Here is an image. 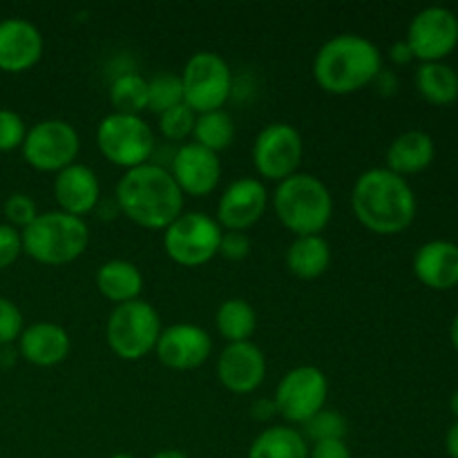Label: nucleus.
<instances>
[{
    "label": "nucleus",
    "instance_id": "1",
    "mask_svg": "<svg viewBox=\"0 0 458 458\" xmlns=\"http://www.w3.org/2000/svg\"><path fill=\"white\" fill-rule=\"evenodd\" d=\"M183 199L170 170L152 161L125 170L114 188L119 213L146 231H165L183 213Z\"/></svg>",
    "mask_w": 458,
    "mask_h": 458
},
{
    "label": "nucleus",
    "instance_id": "2",
    "mask_svg": "<svg viewBox=\"0 0 458 458\" xmlns=\"http://www.w3.org/2000/svg\"><path fill=\"white\" fill-rule=\"evenodd\" d=\"M358 222L376 235H398L416 217V195L405 177L387 168H369L352 188Z\"/></svg>",
    "mask_w": 458,
    "mask_h": 458
},
{
    "label": "nucleus",
    "instance_id": "3",
    "mask_svg": "<svg viewBox=\"0 0 458 458\" xmlns=\"http://www.w3.org/2000/svg\"><path fill=\"white\" fill-rule=\"evenodd\" d=\"M383 70L378 45L360 34L331 36L313 58V79L334 97H349L374 83Z\"/></svg>",
    "mask_w": 458,
    "mask_h": 458
},
{
    "label": "nucleus",
    "instance_id": "4",
    "mask_svg": "<svg viewBox=\"0 0 458 458\" xmlns=\"http://www.w3.org/2000/svg\"><path fill=\"white\" fill-rule=\"evenodd\" d=\"M276 217L295 237L320 235L334 217V197L322 179L295 173L280 182L271 197Z\"/></svg>",
    "mask_w": 458,
    "mask_h": 458
},
{
    "label": "nucleus",
    "instance_id": "5",
    "mask_svg": "<svg viewBox=\"0 0 458 458\" xmlns=\"http://www.w3.org/2000/svg\"><path fill=\"white\" fill-rule=\"evenodd\" d=\"M22 253L45 267H63L88 250L89 228L85 219L63 210H47L21 231Z\"/></svg>",
    "mask_w": 458,
    "mask_h": 458
},
{
    "label": "nucleus",
    "instance_id": "6",
    "mask_svg": "<svg viewBox=\"0 0 458 458\" xmlns=\"http://www.w3.org/2000/svg\"><path fill=\"white\" fill-rule=\"evenodd\" d=\"M161 318L146 300L116 304L106 322V340L116 358L134 362L155 352L161 335Z\"/></svg>",
    "mask_w": 458,
    "mask_h": 458
},
{
    "label": "nucleus",
    "instance_id": "7",
    "mask_svg": "<svg viewBox=\"0 0 458 458\" xmlns=\"http://www.w3.org/2000/svg\"><path fill=\"white\" fill-rule=\"evenodd\" d=\"M97 148L112 165L132 170L150 164L157 141L143 116L110 112L97 128Z\"/></svg>",
    "mask_w": 458,
    "mask_h": 458
},
{
    "label": "nucleus",
    "instance_id": "8",
    "mask_svg": "<svg viewBox=\"0 0 458 458\" xmlns=\"http://www.w3.org/2000/svg\"><path fill=\"white\" fill-rule=\"evenodd\" d=\"M183 88V103L195 114L224 110L233 92V74L228 63L215 52H197L179 74Z\"/></svg>",
    "mask_w": 458,
    "mask_h": 458
},
{
    "label": "nucleus",
    "instance_id": "9",
    "mask_svg": "<svg viewBox=\"0 0 458 458\" xmlns=\"http://www.w3.org/2000/svg\"><path fill=\"white\" fill-rule=\"evenodd\" d=\"M224 228L206 213H182L164 231V250L174 264L197 268L217 258Z\"/></svg>",
    "mask_w": 458,
    "mask_h": 458
},
{
    "label": "nucleus",
    "instance_id": "10",
    "mask_svg": "<svg viewBox=\"0 0 458 458\" xmlns=\"http://www.w3.org/2000/svg\"><path fill=\"white\" fill-rule=\"evenodd\" d=\"M22 157L38 173H61L76 164L81 137L70 121L45 119L27 130L22 141Z\"/></svg>",
    "mask_w": 458,
    "mask_h": 458
},
{
    "label": "nucleus",
    "instance_id": "11",
    "mask_svg": "<svg viewBox=\"0 0 458 458\" xmlns=\"http://www.w3.org/2000/svg\"><path fill=\"white\" fill-rule=\"evenodd\" d=\"M329 396V380L325 371L313 365L293 367L277 383L273 403L286 423L304 425L313 414L325 410Z\"/></svg>",
    "mask_w": 458,
    "mask_h": 458
},
{
    "label": "nucleus",
    "instance_id": "12",
    "mask_svg": "<svg viewBox=\"0 0 458 458\" xmlns=\"http://www.w3.org/2000/svg\"><path fill=\"white\" fill-rule=\"evenodd\" d=\"M304 157V141L298 128L291 123H268L259 130L253 143V165L267 182H284L291 174L300 173Z\"/></svg>",
    "mask_w": 458,
    "mask_h": 458
},
{
    "label": "nucleus",
    "instance_id": "13",
    "mask_svg": "<svg viewBox=\"0 0 458 458\" xmlns=\"http://www.w3.org/2000/svg\"><path fill=\"white\" fill-rule=\"evenodd\" d=\"M405 40L420 63H441L458 45L456 13L438 4L420 9L407 27Z\"/></svg>",
    "mask_w": 458,
    "mask_h": 458
},
{
    "label": "nucleus",
    "instance_id": "14",
    "mask_svg": "<svg viewBox=\"0 0 458 458\" xmlns=\"http://www.w3.org/2000/svg\"><path fill=\"white\" fill-rule=\"evenodd\" d=\"M213 352V340L208 331L192 322H177L161 329L155 353L159 362L174 371H192L206 365Z\"/></svg>",
    "mask_w": 458,
    "mask_h": 458
},
{
    "label": "nucleus",
    "instance_id": "15",
    "mask_svg": "<svg viewBox=\"0 0 458 458\" xmlns=\"http://www.w3.org/2000/svg\"><path fill=\"white\" fill-rule=\"evenodd\" d=\"M268 206V191L262 179L240 177L224 188L217 201V224L224 231L246 233L262 219Z\"/></svg>",
    "mask_w": 458,
    "mask_h": 458
},
{
    "label": "nucleus",
    "instance_id": "16",
    "mask_svg": "<svg viewBox=\"0 0 458 458\" xmlns=\"http://www.w3.org/2000/svg\"><path fill=\"white\" fill-rule=\"evenodd\" d=\"M170 174L183 197H206L219 186L222 161L219 155L206 150L199 143H182L170 159Z\"/></svg>",
    "mask_w": 458,
    "mask_h": 458
},
{
    "label": "nucleus",
    "instance_id": "17",
    "mask_svg": "<svg viewBox=\"0 0 458 458\" xmlns=\"http://www.w3.org/2000/svg\"><path fill=\"white\" fill-rule=\"evenodd\" d=\"M217 378L231 394L258 392L267 378V356L255 343H233L217 358Z\"/></svg>",
    "mask_w": 458,
    "mask_h": 458
},
{
    "label": "nucleus",
    "instance_id": "18",
    "mask_svg": "<svg viewBox=\"0 0 458 458\" xmlns=\"http://www.w3.org/2000/svg\"><path fill=\"white\" fill-rule=\"evenodd\" d=\"M45 49L43 34L34 22L25 18L0 21V70L21 74L40 61Z\"/></svg>",
    "mask_w": 458,
    "mask_h": 458
},
{
    "label": "nucleus",
    "instance_id": "19",
    "mask_svg": "<svg viewBox=\"0 0 458 458\" xmlns=\"http://www.w3.org/2000/svg\"><path fill=\"white\" fill-rule=\"evenodd\" d=\"M54 197L58 210L83 219L101 204V182L85 164H72L54 179Z\"/></svg>",
    "mask_w": 458,
    "mask_h": 458
},
{
    "label": "nucleus",
    "instance_id": "20",
    "mask_svg": "<svg viewBox=\"0 0 458 458\" xmlns=\"http://www.w3.org/2000/svg\"><path fill=\"white\" fill-rule=\"evenodd\" d=\"M70 334L56 322H34L18 338V352L34 367H56L70 356Z\"/></svg>",
    "mask_w": 458,
    "mask_h": 458
},
{
    "label": "nucleus",
    "instance_id": "21",
    "mask_svg": "<svg viewBox=\"0 0 458 458\" xmlns=\"http://www.w3.org/2000/svg\"><path fill=\"white\" fill-rule=\"evenodd\" d=\"M414 273L429 289H454L458 284V244L447 240L423 244L414 255Z\"/></svg>",
    "mask_w": 458,
    "mask_h": 458
},
{
    "label": "nucleus",
    "instance_id": "22",
    "mask_svg": "<svg viewBox=\"0 0 458 458\" xmlns=\"http://www.w3.org/2000/svg\"><path fill=\"white\" fill-rule=\"evenodd\" d=\"M437 155L434 139L423 130H407L398 134L387 148V165L385 168L392 173L407 177V174L423 173L429 168Z\"/></svg>",
    "mask_w": 458,
    "mask_h": 458
},
{
    "label": "nucleus",
    "instance_id": "23",
    "mask_svg": "<svg viewBox=\"0 0 458 458\" xmlns=\"http://www.w3.org/2000/svg\"><path fill=\"white\" fill-rule=\"evenodd\" d=\"M97 289L106 300L116 304L139 300L143 291V276L137 264L128 259H110L97 271Z\"/></svg>",
    "mask_w": 458,
    "mask_h": 458
},
{
    "label": "nucleus",
    "instance_id": "24",
    "mask_svg": "<svg viewBox=\"0 0 458 458\" xmlns=\"http://www.w3.org/2000/svg\"><path fill=\"white\" fill-rule=\"evenodd\" d=\"M286 268L300 280H318L331 267V246L322 235L295 237L286 249Z\"/></svg>",
    "mask_w": 458,
    "mask_h": 458
},
{
    "label": "nucleus",
    "instance_id": "25",
    "mask_svg": "<svg viewBox=\"0 0 458 458\" xmlns=\"http://www.w3.org/2000/svg\"><path fill=\"white\" fill-rule=\"evenodd\" d=\"M246 458H309V443L291 425H273L255 437Z\"/></svg>",
    "mask_w": 458,
    "mask_h": 458
},
{
    "label": "nucleus",
    "instance_id": "26",
    "mask_svg": "<svg viewBox=\"0 0 458 458\" xmlns=\"http://www.w3.org/2000/svg\"><path fill=\"white\" fill-rule=\"evenodd\" d=\"M215 327L228 344L246 343L253 338L255 329H258V313L249 300L228 298L219 304L217 313H215Z\"/></svg>",
    "mask_w": 458,
    "mask_h": 458
},
{
    "label": "nucleus",
    "instance_id": "27",
    "mask_svg": "<svg viewBox=\"0 0 458 458\" xmlns=\"http://www.w3.org/2000/svg\"><path fill=\"white\" fill-rule=\"evenodd\" d=\"M416 89L432 106H450L458 98V74L447 63H420Z\"/></svg>",
    "mask_w": 458,
    "mask_h": 458
},
{
    "label": "nucleus",
    "instance_id": "28",
    "mask_svg": "<svg viewBox=\"0 0 458 458\" xmlns=\"http://www.w3.org/2000/svg\"><path fill=\"white\" fill-rule=\"evenodd\" d=\"M192 137H195V143H199L201 148L219 155V152L231 148L233 141H235V121H233V116L226 110L197 114Z\"/></svg>",
    "mask_w": 458,
    "mask_h": 458
},
{
    "label": "nucleus",
    "instance_id": "29",
    "mask_svg": "<svg viewBox=\"0 0 458 458\" xmlns=\"http://www.w3.org/2000/svg\"><path fill=\"white\" fill-rule=\"evenodd\" d=\"M110 103L119 114L141 116L148 110V79L141 74H121L110 85Z\"/></svg>",
    "mask_w": 458,
    "mask_h": 458
},
{
    "label": "nucleus",
    "instance_id": "30",
    "mask_svg": "<svg viewBox=\"0 0 458 458\" xmlns=\"http://www.w3.org/2000/svg\"><path fill=\"white\" fill-rule=\"evenodd\" d=\"M183 103V88L182 79L177 74H157L148 81V112L152 114H164L173 107Z\"/></svg>",
    "mask_w": 458,
    "mask_h": 458
},
{
    "label": "nucleus",
    "instance_id": "31",
    "mask_svg": "<svg viewBox=\"0 0 458 458\" xmlns=\"http://www.w3.org/2000/svg\"><path fill=\"white\" fill-rule=\"evenodd\" d=\"M349 432V423L338 410H320L313 414L307 423L302 425L300 434L307 438V443H322V441H344Z\"/></svg>",
    "mask_w": 458,
    "mask_h": 458
},
{
    "label": "nucleus",
    "instance_id": "32",
    "mask_svg": "<svg viewBox=\"0 0 458 458\" xmlns=\"http://www.w3.org/2000/svg\"><path fill=\"white\" fill-rule=\"evenodd\" d=\"M195 121H197L195 112H192L186 103H182V106L159 114V132L165 141L186 143V139L192 137Z\"/></svg>",
    "mask_w": 458,
    "mask_h": 458
},
{
    "label": "nucleus",
    "instance_id": "33",
    "mask_svg": "<svg viewBox=\"0 0 458 458\" xmlns=\"http://www.w3.org/2000/svg\"><path fill=\"white\" fill-rule=\"evenodd\" d=\"M4 217H7L9 226H13L18 231H25L36 217H38V208H36V201L31 199L25 192H13L4 201Z\"/></svg>",
    "mask_w": 458,
    "mask_h": 458
},
{
    "label": "nucleus",
    "instance_id": "34",
    "mask_svg": "<svg viewBox=\"0 0 458 458\" xmlns=\"http://www.w3.org/2000/svg\"><path fill=\"white\" fill-rule=\"evenodd\" d=\"M27 137L25 121L13 110H0V152H12L22 148Z\"/></svg>",
    "mask_w": 458,
    "mask_h": 458
},
{
    "label": "nucleus",
    "instance_id": "35",
    "mask_svg": "<svg viewBox=\"0 0 458 458\" xmlns=\"http://www.w3.org/2000/svg\"><path fill=\"white\" fill-rule=\"evenodd\" d=\"M22 313L12 300L0 298V347H7L22 334Z\"/></svg>",
    "mask_w": 458,
    "mask_h": 458
},
{
    "label": "nucleus",
    "instance_id": "36",
    "mask_svg": "<svg viewBox=\"0 0 458 458\" xmlns=\"http://www.w3.org/2000/svg\"><path fill=\"white\" fill-rule=\"evenodd\" d=\"M250 253V237L240 231H224L219 242V253L228 262H242Z\"/></svg>",
    "mask_w": 458,
    "mask_h": 458
},
{
    "label": "nucleus",
    "instance_id": "37",
    "mask_svg": "<svg viewBox=\"0 0 458 458\" xmlns=\"http://www.w3.org/2000/svg\"><path fill=\"white\" fill-rule=\"evenodd\" d=\"M22 255V235L9 224H0V271L12 267Z\"/></svg>",
    "mask_w": 458,
    "mask_h": 458
},
{
    "label": "nucleus",
    "instance_id": "38",
    "mask_svg": "<svg viewBox=\"0 0 458 458\" xmlns=\"http://www.w3.org/2000/svg\"><path fill=\"white\" fill-rule=\"evenodd\" d=\"M309 458H353L347 441H322L309 447Z\"/></svg>",
    "mask_w": 458,
    "mask_h": 458
},
{
    "label": "nucleus",
    "instance_id": "39",
    "mask_svg": "<svg viewBox=\"0 0 458 458\" xmlns=\"http://www.w3.org/2000/svg\"><path fill=\"white\" fill-rule=\"evenodd\" d=\"M276 414H277V410H276V403H273V398H258V401L250 405V416H253L255 420H259V423H264V420H271Z\"/></svg>",
    "mask_w": 458,
    "mask_h": 458
},
{
    "label": "nucleus",
    "instance_id": "40",
    "mask_svg": "<svg viewBox=\"0 0 458 458\" xmlns=\"http://www.w3.org/2000/svg\"><path fill=\"white\" fill-rule=\"evenodd\" d=\"M371 85H376V89H378L383 97H392V94H396V89H398V79L394 72L385 70L383 67V70H380V74L376 76L374 83Z\"/></svg>",
    "mask_w": 458,
    "mask_h": 458
},
{
    "label": "nucleus",
    "instance_id": "41",
    "mask_svg": "<svg viewBox=\"0 0 458 458\" xmlns=\"http://www.w3.org/2000/svg\"><path fill=\"white\" fill-rule=\"evenodd\" d=\"M389 58H392L396 65H407V63L414 61V54H411L410 45H407V40H396V43L392 45V49H389Z\"/></svg>",
    "mask_w": 458,
    "mask_h": 458
},
{
    "label": "nucleus",
    "instance_id": "42",
    "mask_svg": "<svg viewBox=\"0 0 458 458\" xmlns=\"http://www.w3.org/2000/svg\"><path fill=\"white\" fill-rule=\"evenodd\" d=\"M445 447H447V454L452 458H458V420L447 429V437H445Z\"/></svg>",
    "mask_w": 458,
    "mask_h": 458
},
{
    "label": "nucleus",
    "instance_id": "43",
    "mask_svg": "<svg viewBox=\"0 0 458 458\" xmlns=\"http://www.w3.org/2000/svg\"><path fill=\"white\" fill-rule=\"evenodd\" d=\"M150 458H188V454H183L182 450H161L157 454H152Z\"/></svg>",
    "mask_w": 458,
    "mask_h": 458
},
{
    "label": "nucleus",
    "instance_id": "44",
    "mask_svg": "<svg viewBox=\"0 0 458 458\" xmlns=\"http://www.w3.org/2000/svg\"><path fill=\"white\" fill-rule=\"evenodd\" d=\"M450 334H452V344H454V347H456V352H458V313H456L454 322H452V329H450Z\"/></svg>",
    "mask_w": 458,
    "mask_h": 458
},
{
    "label": "nucleus",
    "instance_id": "45",
    "mask_svg": "<svg viewBox=\"0 0 458 458\" xmlns=\"http://www.w3.org/2000/svg\"><path fill=\"white\" fill-rule=\"evenodd\" d=\"M450 407H452V411H454V416L458 419V389L454 394H452V398H450Z\"/></svg>",
    "mask_w": 458,
    "mask_h": 458
},
{
    "label": "nucleus",
    "instance_id": "46",
    "mask_svg": "<svg viewBox=\"0 0 458 458\" xmlns=\"http://www.w3.org/2000/svg\"><path fill=\"white\" fill-rule=\"evenodd\" d=\"M110 458H134L132 454H125V452H119V454H112Z\"/></svg>",
    "mask_w": 458,
    "mask_h": 458
}]
</instances>
